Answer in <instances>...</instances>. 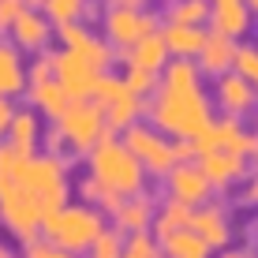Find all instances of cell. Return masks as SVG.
<instances>
[{
  "instance_id": "5bb4252c",
  "label": "cell",
  "mask_w": 258,
  "mask_h": 258,
  "mask_svg": "<svg viewBox=\"0 0 258 258\" xmlns=\"http://www.w3.org/2000/svg\"><path fill=\"white\" fill-rule=\"evenodd\" d=\"M165 199L168 202H180V206H187V210H195V206H202V202H210L213 199V187H210V180L202 176V168L191 161H180L176 168H168V176H165Z\"/></svg>"
},
{
  "instance_id": "836d02e7",
  "label": "cell",
  "mask_w": 258,
  "mask_h": 258,
  "mask_svg": "<svg viewBox=\"0 0 258 258\" xmlns=\"http://www.w3.org/2000/svg\"><path fill=\"white\" fill-rule=\"evenodd\" d=\"M26 258H75V254L60 251V247H52V243H45V239H34V243L26 247Z\"/></svg>"
},
{
  "instance_id": "d6986e66",
  "label": "cell",
  "mask_w": 258,
  "mask_h": 258,
  "mask_svg": "<svg viewBox=\"0 0 258 258\" xmlns=\"http://www.w3.org/2000/svg\"><path fill=\"white\" fill-rule=\"evenodd\" d=\"M26 83H30V60L8 38H0V97L15 101L19 94H26Z\"/></svg>"
},
{
  "instance_id": "f35d334b",
  "label": "cell",
  "mask_w": 258,
  "mask_h": 258,
  "mask_svg": "<svg viewBox=\"0 0 258 258\" xmlns=\"http://www.w3.org/2000/svg\"><path fill=\"white\" fill-rule=\"evenodd\" d=\"M243 4H247V12H251V19L258 23V0H243Z\"/></svg>"
},
{
  "instance_id": "277c9868",
  "label": "cell",
  "mask_w": 258,
  "mask_h": 258,
  "mask_svg": "<svg viewBox=\"0 0 258 258\" xmlns=\"http://www.w3.org/2000/svg\"><path fill=\"white\" fill-rule=\"evenodd\" d=\"M109 135L105 127V116L97 112L94 101H71L56 120L52 127L45 131V154H56V157H86L90 150Z\"/></svg>"
},
{
  "instance_id": "8d00e7d4",
  "label": "cell",
  "mask_w": 258,
  "mask_h": 258,
  "mask_svg": "<svg viewBox=\"0 0 258 258\" xmlns=\"http://www.w3.org/2000/svg\"><path fill=\"white\" fill-rule=\"evenodd\" d=\"M105 4H120V8H146L150 0H105Z\"/></svg>"
},
{
  "instance_id": "60d3db41",
  "label": "cell",
  "mask_w": 258,
  "mask_h": 258,
  "mask_svg": "<svg viewBox=\"0 0 258 258\" xmlns=\"http://www.w3.org/2000/svg\"><path fill=\"white\" fill-rule=\"evenodd\" d=\"M251 120H254V127H251V135H254V142H258V112H254V116H251Z\"/></svg>"
},
{
  "instance_id": "4dcf8cb0",
  "label": "cell",
  "mask_w": 258,
  "mask_h": 258,
  "mask_svg": "<svg viewBox=\"0 0 258 258\" xmlns=\"http://www.w3.org/2000/svg\"><path fill=\"white\" fill-rule=\"evenodd\" d=\"M120 254H123V232H116V228H105L90 247V258H120Z\"/></svg>"
},
{
  "instance_id": "ac0fdd59",
  "label": "cell",
  "mask_w": 258,
  "mask_h": 258,
  "mask_svg": "<svg viewBox=\"0 0 258 258\" xmlns=\"http://www.w3.org/2000/svg\"><path fill=\"white\" fill-rule=\"evenodd\" d=\"M41 142H45V123H41V116L26 105V109H15L12 120H8V131H4V142L0 146L15 150V154L23 157H34L41 154Z\"/></svg>"
},
{
  "instance_id": "4fadbf2b",
  "label": "cell",
  "mask_w": 258,
  "mask_h": 258,
  "mask_svg": "<svg viewBox=\"0 0 258 258\" xmlns=\"http://www.w3.org/2000/svg\"><path fill=\"white\" fill-rule=\"evenodd\" d=\"M56 38H60V49H68V52H75V56H83L86 64H94L97 71H105V75H109L112 64H116V52L109 49V41H105L90 23L56 26Z\"/></svg>"
},
{
  "instance_id": "d590c367",
  "label": "cell",
  "mask_w": 258,
  "mask_h": 258,
  "mask_svg": "<svg viewBox=\"0 0 258 258\" xmlns=\"http://www.w3.org/2000/svg\"><path fill=\"white\" fill-rule=\"evenodd\" d=\"M12 112H15V105L0 97V142H4V131H8V120H12Z\"/></svg>"
},
{
  "instance_id": "f546056e",
  "label": "cell",
  "mask_w": 258,
  "mask_h": 258,
  "mask_svg": "<svg viewBox=\"0 0 258 258\" xmlns=\"http://www.w3.org/2000/svg\"><path fill=\"white\" fill-rule=\"evenodd\" d=\"M161 247H157L154 232H135V236H123V254L120 258H157Z\"/></svg>"
},
{
  "instance_id": "484cf974",
  "label": "cell",
  "mask_w": 258,
  "mask_h": 258,
  "mask_svg": "<svg viewBox=\"0 0 258 258\" xmlns=\"http://www.w3.org/2000/svg\"><path fill=\"white\" fill-rule=\"evenodd\" d=\"M157 247H161L165 258H210V254H213L210 247L191 232V228L172 232V236H161V239H157Z\"/></svg>"
},
{
  "instance_id": "44dd1931",
  "label": "cell",
  "mask_w": 258,
  "mask_h": 258,
  "mask_svg": "<svg viewBox=\"0 0 258 258\" xmlns=\"http://www.w3.org/2000/svg\"><path fill=\"white\" fill-rule=\"evenodd\" d=\"M210 30L221 34V38H232L239 45V41L251 38L254 19H251V12H247L243 0H228V4H213L210 8Z\"/></svg>"
},
{
  "instance_id": "603a6c76",
  "label": "cell",
  "mask_w": 258,
  "mask_h": 258,
  "mask_svg": "<svg viewBox=\"0 0 258 258\" xmlns=\"http://www.w3.org/2000/svg\"><path fill=\"white\" fill-rule=\"evenodd\" d=\"M120 64H123V68H131V71L161 75V71L168 68V49H165V38H161V30H157V34H150V38H142L135 49H127V52L120 56Z\"/></svg>"
},
{
  "instance_id": "d4e9b609",
  "label": "cell",
  "mask_w": 258,
  "mask_h": 258,
  "mask_svg": "<svg viewBox=\"0 0 258 258\" xmlns=\"http://www.w3.org/2000/svg\"><path fill=\"white\" fill-rule=\"evenodd\" d=\"M157 19L161 26H206L210 30V0H168Z\"/></svg>"
},
{
  "instance_id": "7bdbcfd3",
  "label": "cell",
  "mask_w": 258,
  "mask_h": 258,
  "mask_svg": "<svg viewBox=\"0 0 258 258\" xmlns=\"http://www.w3.org/2000/svg\"><path fill=\"white\" fill-rule=\"evenodd\" d=\"M0 258H8V251H4V247H0Z\"/></svg>"
},
{
  "instance_id": "6da1fadb",
  "label": "cell",
  "mask_w": 258,
  "mask_h": 258,
  "mask_svg": "<svg viewBox=\"0 0 258 258\" xmlns=\"http://www.w3.org/2000/svg\"><path fill=\"white\" fill-rule=\"evenodd\" d=\"M210 120H213V105L199 68L191 60H168L154 94L146 97V123H154L161 135L191 146L210 127Z\"/></svg>"
},
{
  "instance_id": "3957f363",
  "label": "cell",
  "mask_w": 258,
  "mask_h": 258,
  "mask_svg": "<svg viewBox=\"0 0 258 258\" xmlns=\"http://www.w3.org/2000/svg\"><path fill=\"white\" fill-rule=\"evenodd\" d=\"M0 221L23 243H34L41 236V221H45V213L38 210V202L30 199L23 183V154L8 146H0Z\"/></svg>"
},
{
  "instance_id": "b9f144b4",
  "label": "cell",
  "mask_w": 258,
  "mask_h": 258,
  "mask_svg": "<svg viewBox=\"0 0 258 258\" xmlns=\"http://www.w3.org/2000/svg\"><path fill=\"white\" fill-rule=\"evenodd\" d=\"M213 4H228V0H210V8H213Z\"/></svg>"
},
{
  "instance_id": "83f0119b",
  "label": "cell",
  "mask_w": 258,
  "mask_h": 258,
  "mask_svg": "<svg viewBox=\"0 0 258 258\" xmlns=\"http://www.w3.org/2000/svg\"><path fill=\"white\" fill-rule=\"evenodd\" d=\"M187 221H191V210L187 206H180V202H157V213H154V239H161V236H172V232H183L187 228Z\"/></svg>"
},
{
  "instance_id": "7a4b0ae2",
  "label": "cell",
  "mask_w": 258,
  "mask_h": 258,
  "mask_svg": "<svg viewBox=\"0 0 258 258\" xmlns=\"http://www.w3.org/2000/svg\"><path fill=\"white\" fill-rule=\"evenodd\" d=\"M86 180L101 191L97 210L112 213L123 199H131V195H146L150 176L142 172V165L131 157V150L120 142V135H112V131H109V135L86 154Z\"/></svg>"
},
{
  "instance_id": "ee69618b",
  "label": "cell",
  "mask_w": 258,
  "mask_h": 258,
  "mask_svg": "<svg viewBox=\"0 0 258 258\" xmlns=\"http://www.w3.org/2000/svg\"><path fill=\"white\" fill-rule=\"evenodd\" d=\"M165 4H168V0H165Z\"/></svg>"
},
{
  "instance_id": "30bf717a",
  "label": "cell",
  "mask_w": 258,
  "mask_h": 258,
  "mask_svg": "<svg viewBox=\"0 0 258 258\" xmlns=\"http://www.w3.org/2000/svg\"><path fill=\"white\" fill-rule=\"evenodd\" d=\"M206 150H221V154H236V157H247V161H258V142L251 135V127L239 120H225V116L210 120V127L191 142V157L206 154Z\"/></svg>"
},
{
  "instance_id": "8fae6325",
  "label": "cell",
  "mask_w": 258,
  "mask_h": 258,
  "mask_svg": "<svg viewBox=\"0 0 258 258\" xmlns=\"http://www.w3.org/2000/svg\"><path fill=\"white\" fill-rule=\"evenodd\" d=\"M210 105H213V112H221L225 120H239L243 123L247 116L258 112V90L247 83V79H239L236 71H228V75L213 79Z\"/></svg>"
},
{
  "instance_id": "1f68e13d",
  "label": "cell",
  "mask_w": 258,
  "mask_h": 258,
  "mask_svg": "<svg viewBox=\"0 0 258 258\" xmlns=\"http://www.w3.org/2000/svg\"><path fill=\"white\" fill-rule=\"evenodd\" d=\"M120 79H123V83H127V86H131V90H135L139 97H150L161 75H146V71H131V68H123V75H120Z\"/></svg>"
},
{
  "instance_id": "e575fe53",
  "label": "cell",
  "mask_w": 258,
  "mask_h": 258,
  "mask_svg": "<svg viewBox=\"0 0 258 258\" xmlns=\"http://www.w3.org/2000/svg\"><path fill=\"white\" fill-rule=\"evenodd\" d=\"M243 199L251 202V206H258V172L247 176V183H243Z\"/></svg>"
},
{
  "instance_id": "ba28073f",
  "label": "cell",
  "mask_w": 258,
  "mask_h": 258,
  "mask_svg": "<svg viewBox=\"0 0 258 258\" xmlns=\"http://www.w3.org/2000/svg\"><path fill=\"white\" fill-rule=\"evenodd\" d=\"M161 30V19H157L150 8H120V4H105L101 19H97V34L109 41V49L116 52V60L127 49H135L142 38Z\"/></svg>"
},
{
  "instance_id": "8992f818",
  "label": "cell",
  "mask_w": 258,
  "mask_h": 258,
  "mask_svg": "<svg viewBox=\"0 0 258 258\" xmlns=\"http://www.w3.org/2000/svg\"><path fill=\"white\" fill-rule=\"evenodd\" d=\"M120 142L131 150V157L142 165V172H146L150 180H165L168 168H176L180 161L191 157L187 142H176V139L161 135V131H157L154 123H146V120L131 123V127L120 135Z\"/></svg>"
},
{
  "instance_id": "74e56055",
  "label": "cell",
  "mask_w": 258,
  "mask_h": 258,
  "mask_svg": "<svg viewBox=\"0 0 258 258\" xmlns=\"http://www.w3.org/2000/svg\"><path fill=\"white\" fill-rule=\"evenodd\" d=\"M221 258H254L251 251H221Z\"/></svg>"
},
{
  "instance_id": "e0dca14e",
  "label": "cell",
  "mask_w": 258,
  "mask_h": 258,
  "mask_svg": "<svg viewBox=\"0 0 258 258\" xmlns=\"http://www.w3.org/2000/svg\"><path fill=\"white\" fill-rule=\"evenodd\" d=\"M187 228L210 247V251H228V239H232V221H228L225 202L210 199V202H202V206H195Z\"/></svg>"
},
{
  "instance_id": "9c48e42d",
  "label": "cell",
  "mask_w": 258,
  "mask_h": 258,
  "mask_svg": "<svg viewBox=\"0 0 258 258\" xmlns=\"http://www.w3.org/2000/svg\"><path fill=\"white\" fill-rule=\"evenodd\" d=\"M90 101L97 105V112L105 116V127H109L112 135H123L131 123L146 120V97H139L120 75H112V71L97 79Z\"/></svg>"
},
{
  "instance_id": "2e32d148",
  "label": "cell",
  "mask_w": 258,
  "mask_h": 258,
  "mask_svg": "<svg viewBox=\"0 0 258 258\" xmlns=\"http://www.w3.org/2000/svg\"><path fill=\"white\" fill-rule=\"evenodd\" d=\"M191 161L202 168V176L210 180L213 191H232V187H239V183H247V176H251V165H254V161H247V157L221 154V150L195 154Z\"/></svg>"
},
{
  "instance_id": "7402d4cb",
  "label": "cell",
  "mask_w": 258,
  "mask_h": 258,
  "mask_svg": "<svg viewBox=\"0 0 258 258\" xmlns=\"http://www.w3.org/2000/svg\"><path fill=\"white\" fill-rule=\"evenodd\" d=\"M154 213H157V202L150 195H131L123 199L116 210H112V228L123 236H135V232H150L154 228Z\"/></svg>"
},
{
  "instance_id": "cb8c5ba5",
  "label": "cell",
  "mask_w": 258,
  "mask_h": 258,
  "mask_svg": "<svg viewBox=\"0 0 258 258\" xmlns=\"http://www.w3.org/2000/svg\"><path fill=\"white\" fill-rule=\"evenodd\" d=\"M206 26H161V38L168 49V60H195L206 41Z\"/></svg>"
},
{
  "instance_id": "4316f807",
  "label": "cell",
  "mask_w": 258,
  "mask_h": 258,
  "mask_svg": "<svg viewBox=\"0 0 258 258\" xmlns=\"http://www.w3.org/2000/svg\"><path fill=\"white\" fill-rule=\"evenodd\" d=\"M45 19L52 26H71V23H86L94 12V0H45L41 4Z\"/></svg>"
},
{
  "instance_id": "52a82bcc",
  "label": "cell",
  "mask_w": 258,
  "mask_h": 258,
  "mask_svg": "<svg viewBox=\"0 0 258 258\" xmlns=\"http://www.w3.org/2000/svg\"><path fill=\"white\" fill-rule=\"evenodd\" d=\"M23 183L30 191V199L38 202V210L45 213H56L60 206H68L71 199V165L68 157H56V154H34V157H23Z\"/></svg>"
},
{
  "instance_id": "5b68a950",
  "label": "cell",
  "mask_w": 258,
  "mask_h": 258,
  "mask_svg": "<svg viewBox=\"0 0 258 258\" xmlns=\"http://www.w3.org/2000/svg\"><path fill=\"white\" fill-rule=\"evenodd\" d=\"M109 228V221H105L101 210L86 206V202H68V206H60L56 213H49L45 221H41V236H45V243L60 247V251L68 254H79V251H90L94 239Z\"/></svg>"
},
{
  "instance_id": "ffe728a7",
  "label": "cell",
  "mask_w": 258,
  "mask_h": 258,
  "mask_svg": "<svg viewBox=\"0 0 258 258\" xmlns=\"http://www.w3.org/2000/svg\"><path fill=\"white\" fill-rule=\"evenodd\" d=\"M195 68H199V75L202 79H221V75H228L236 64V41L232 38H221V34H206V41H202V49H199V56L191 60Z\"/></svg>"
},
{
  "instance_id": "f1b7e54d",
  "label": "cell",
  "mask_w": 258,
  "mask_h": 258,
  "mask_svg": "<svg viewBox=\"0 0 258 258\" xmlns=\"http://www.w3.org/2000/svg\"><path fill=\"white\" fill-rule=\"evenodd\" d=\"M232 71L239 79H247V83L258 90V41H239L236 45V64Z\"/></svg>"
},
{
  "instance_id": "ab89813d",
  "label": "cell",
  "mask_w": 258,
  "mask_h": 258,
  "mask_svg": "<svg viewBox=\"0 0 258 258\" xmlns=\"http://www.w3.org/2000/svg\"><path fill=\"white\" fill-rule=\"evenodd\" d=\"M19 4H23V8H41L45 0H19Z\"/></svg>"
},
{
  "instance_id": "7c38bea8",
  "label": "cell",
  "mask_w": 258,
  "mask_h": 258,
  "mask_svg": "<svg viewBox=\"0 0 258 258\" xmlns=\"http://www.w3.org/2000/svg\"><path fill=\"white\" fill-rule=\"evenodd\" d=\"M49 56H52V79L60 83V90H64L71 101H90L97 79H101L105 71H97L94 64H86L83 56H75V52H68V49H56V52H49Z\"/></svg>"
},
{
  "instance_id": "9a60e30c",
  "label": "cell",
  "mask_w": 258,
  "mask_h": 258,
  "mask_svg": "<svg viewBox=\"0 0 258 258\" xmlns=\"http://www.w3.org/2000/svg\"><path fill=\"white\" fill-rule=\"evenodd\" d=\"M52 38H56V26L45 19L41 8H23L19 19H15V26H12V34H8V41H12L23 56L52 52Z\"/></svg>"
},
{
  "instance_id": "d6a6232c",
  "label": "cell",
  "mask_w": 258,
  "mask_h": 258,
  "mask_svg": "<svg viewBox=\"0 0 258 258\" xmlns=\"http://www.w3.org/2000/svg\"><path fill=\"white\" fill-rule=\"evenodd\" d=\"M19 12H23L19 0H0V38H8V34H12V26H15V19H19Z\"/></svg>"
}]
</instances>
